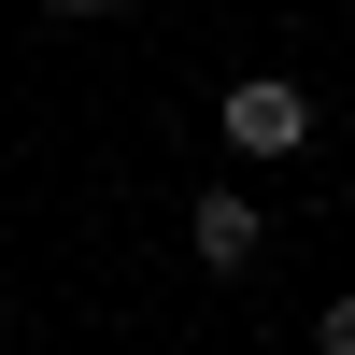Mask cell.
Here are the masks:
<instances>
[{
    "label": "cell",
    "instance_id": "6da1fadb",
    "mask_svg": "<svg viewBox=\"0 0 355 355\" xmlns=\"http://www.w3.org/2000/svg\"><path fill=\"white\" fill-rule=\"evenodd\" d=\"M214 128L242 142V157H299V142H313V100H299L284 71H242V85H227V114H214Z\"/></svg>",
    "mask_w": 355,
    "mask_h": 355
},
{
    "label": "cell",
    "instance_id": "7a4b0ae2",
    "mask_svg": "<svg viewBox=\"0 0 355 355\" xmlns=\"http://www.w3.org/2000/svg\"><path fill=\"white\" fill-rule=\"evenodd\" d=\"M185 242H199V270H242V256L270 242V214H256L242 185H214V199H199V214H185Z\"/></svg>",
    "mask_w": 355,
    "mask_h": 355
},
{
    "label": "cell",
    "instance_id": "3957f363",
    "mask_svg": "<svg viewBox=\"0 0 355 355\" xmlns=\"http://www.w3.org/2000/svg\"><path fill=\"white\" fill-rule=\"evenodd\" d=\"M313 355H355V299H327V313H313Z\"/></svg>",
    "mask_w": 355,
    "mask_h": 355
}]
</instances>
